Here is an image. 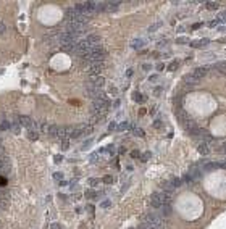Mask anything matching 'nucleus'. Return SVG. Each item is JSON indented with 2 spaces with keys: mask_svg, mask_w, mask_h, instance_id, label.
Masks as SVG:
<instances>
[{
  "mask_svg": "<svg viewBox=\"0 0 226 229\" xmlns=\"http://www.w3.org/2000/svg\"><path fill=\"white\" fill-rule=\"evenodd\" d=\"M163 202H165V194L163 192H153L152 197H150V205L153 208H162Z\"/></svg>",
  "mask_w": 226,
  "mask_h": 229,
  "instance_id": "obj_1",
  "label": "nucleus"
},
{
  "mask_svg": "<svg viewBox=\"0 0 226 229\" xmlns=\"http://www.w3.org/2000/svg\"><path fill=\"white\" fill-rule=\"evenodd\" d=\"M86 94H87L89 97H92L94 100H97V98H100V97H102V90H100L99 87L92 86L91 83L86 84Z\"/></svg>",
  "mask_w": 226,
  "mask_h": 229,
  "instance_id": "obj_2",
  "label": "nucleus"
},
{
  "mask_svg": "<svg viewBox=\"0 0 226 229\" xmlns=\"http://www.w3.org/2000/svg\"><path fill=\"white\" fill-rule=\"evenodd\" d=\"M18 123H19V126H23V128H26V129L34 128V124H36V123L32 121V118H31V116H26V115H19Z\"/></svg>",
  "mask_w": 226,
  "mask_h": 229,
  "instance_id": "obj_3",
  "label": "nucleus"
},
{
  "mask_svg": "<svg viewBox=\"0 0 226 229\" xmlns=\"http://www.w3.org/2000/svg\"><path fill=\"white\" fill-rule=\"evenodd\" d=\"M104 71V63H94L89 66V76H100Z\"/></svg>",
  "mask_w": 226,
  "mask_h": 229,
  "instance_id": "obj_4",
  "label": "nucleus"
},
{
  "mask_svg": "<svg viewBox=\"0 0 226 229\" xmlns=\"http://www.w3.org/2000/svg\"><path fill=\"white\" fill-rule=\"evenodd\" d=\"M189 176H191V179L192 181H199L200 179V176H202V169H200V166L199 165H192L189 168Z\"/></svg>",
  "mask_w": 226,
  "mask_h": 229,
  "instance_id": "obj_5",
  "label": "nucleus"
},
{
  "mask_svg": "<svg viewBox=\"0 0 226 229\" xmlns=\"http://www.w3.org/2000/svg\"><path fill=\"white\" fill-rule=\"evenodd\" d=\"M89 83H91L92 86L102 89V86L105 84V79H104V76H89Z\"/></svg>",
  "mask_w": 226,
  "mask_h": 229,
  "instance_id": "obj_6",
  "label": "nucleus"
},
{
  "mask_svg": "<svg viewBox=\"0 0 226 229\" xmlns=\"http://www.w3.org/2000/svg\"><path fill=\"white\" fill-rule=\"evenodd\" d=\"M210 40L208 39H199V40H189V45L191 47H196V49H204L205 45H208Z\"/></svg>",
  "mask_w": 226,
  "mask_h": 229,
  "instance_id": "obj_7",
  "label": "nucleus"
},
{
  "mask_svg": "<svg viewBox=\"0 0 226 229\" xmlns=\"http://www.w3.org/2000/svg\"><path fill=\"white\" fill-rule=\"evenodd\" d=\"M207 71H208V68L207 66H199V68H196L194 70V76L197 78V79H202V78H205L207 76Z\"/></svg>",
  "mask_w": 226,
  "mask_h": 229,
  "instance_id": "obj_8",
  "label": "nucleus"
},
{
  "mask_svg": "<svg viewBox=\"0 0 226 229\" xmlns=\"http://www.w3.org/2000/svg\"><path fill=\"white\" fill-rule=\"evenodd\" d=\"M199 83H200V79H197L192 73L187 74V76H184V84H187V86H197Z\"/></svg>",
  "mask_w": 226,
  "mask_h": 229,
  "instance_id": "obj_9",
  "label": "nucleus"
},
{
  "mask_svg": "<svg viewBox=\"0 0 226 229\" xmlns=\"http://www.w3.org/2000/svg\"><path fill=\"white\" fill-rule=\"evenodd\" d=\"M89 42V45L91 47H100V37L95 36V34H91V36H87V39H86Z\"/></svg>",
  "mask_w": 226,
  "mask_h": 229,
  "instance_id": "obj_10",
  "label": "nucleus"
},
{
  "mask_svg": "<svg viewBox=\"0 0 226 229\" xmlns=\"http://www.w3.org/2000/svg\"><path fill=\"white\" fill-rule=\"evenodd\" d=\"M213 70L217 71V73L226 76V61H218L217 65H213Z\"/></svg>",
  "mask_w": 226,
  "mask_h": 229,
  "instance_id": "obj_11",
  "label": "nucleus"
},
{
  "mask_svg": "<svg viewBox=\"0 0 226 229\" xmlns=\"http://www.w3.org/2000/svg\"><path fill=\"white\" fill-rule=\"evenodd\" d=\"M197 150H199L200 155H208V153H210V145H208L207 142H202V144H199Z\"/></svg>",
  "mask_w": 226,
  "mask_h": 229,
  "instance_id": "obj_12",
  "label": "nucleus"
},
{
  "mask_svg": "<svg viewBox=\"0 0 226 229\" xmlns=\"http://www.w3.org/2000/svg\"><path fill=\"white\" fill-rule=\"evenodd\" d=\"M119 5H121V2H105V11H115V10H118Z\"/></svg>",
  "mask_w": 226,
  "mask_h": 229,
  "instance_id": "obj_13",
  "label": "nucleus"
},
{
  "mask_svg": "<svg viewBox=\"0 0 226 229\" xmlns=\"http://www.w3.org/2000/svg\"><path fill=\"white\" fill-rule=\"evenodd\" d=\"M58 128H60V126L50 124V126H49V131H47V134H49L50 137H57V136H58Z\"/></svg>",
  "mask_w": 226,
  "mask_h": 229,
  "instance_id": "obj_14",
  "label": "nucleus"
},
{
  "mask_svg": "<svg viewBox=\"0 0 226 229\" xmlns=\"http://www.w3.org/2000/svg\"><path fill=\"white\" fill-rule=\"evenodd\" d=\"M28 137L31 139V141H37V139H39V132H37L36 128L28 129Z\"/></svg>",
  "mask_w": 226,
  "mask_h": 229,
  "instance_id": "obj_15",
  "label": "nucleus"
},
{
  "mask_svg": "<svg viewBox=\"0 0 226 229\" xmlns=\"http://www.w3.org/2000/svg\"><path fill=\"white\" fill-rule=\"evenodd\" d=\"M144 44H145V40H144V39H134L131 42V47H132V49H141V47H144Z\"/></svg>",
  "mask_w": 226,
  "mask_h": 229,
  "instance_id": "obj_16",
  "label": "nucleus"
},
{
  "mask_svg": "<svg viewBox=\"0 0 226 229\" xmlns=\"http://www.w3.org/2000/svg\"><path fill=\"white\" fill-rule=\"evenodd\" d=\"M205 8L207 10H217V8H220V3L218 2H205Z\"/></svg>",
  "mask_w": 226,
  "mask_h": 229,
  "instance_id": "obj_17",
  "label": "nucleus"
},
{
  "mask_svg": "<svg viewBox=\"0 0 226 229\" xmlns=\"http://www.w3.org/2000/svg\"><path fill=\"white\" fill-rule=\"evenodd\" d=\"M162 26H163V23H162V21H157L155 24H152V26L149 28V32H155V31H157V29H160Z\"/></svg>",
  "mask_w": 226,
  "mask_h": 229,
  "instance_id": "obj_18",
  "label": "nucleus"
},
{
  "mask_svg": "<svg viewBox=\"0 0 226 229\" xmlns=\"http://www.w3.org/2000/svg\"><path fill=\"white\" fill-rule=\"evenodd\" d=\"M170 182H171V186H173L174 189H178V187L181 186V179H179V177H171Z\"/></svg>",
  "mask_w": 226,
  "mask_h": 229,
  "instance_id": "obj_19",
  "label": "nucleus"
},
{
  "mask_svg": "<svg viewBox=\"0 0 226 229\" xmlns=\"http://www.w3.org/2000/svg\"><path fill=\"white\" fill-rule=\"evenodd\" d=\"M86 199H95V197H97V192H94V190H91V189H87L86 190Z\"/></svg>",
  "mask_w": 226,
  "mask_h": 229,
  "instance_id": "obj_20",
  "label": "nucleus"
},
{
  "mask_svg": "<svg viewBox=\"0 0 226 229\" xmlns=\"http://www.w3.org/2000/svg\"><path fill=\"white\" fill-rule=\"evenodd\" d=\"M132 98H134L136 102H144L145 100V97H144L142 94H139V92H134V94H132Z\"/></svg>",
  "mask_w": 226,
  "mask_h": 229,
  "instance_id": "obj_21",
  "label": "nucleus"
},
{
  "mask_svg": "<svg viewBox=\"0 0 226 229\" xmlns=\"http://www.w3.org/2000/svg\"><path fill=\"white\" fill-rule=\"evenodd\" d=\"M215 19H217L218 24H223V23H226V21H225V19H226V13H220V15H218Z\"/></svg>",
  "mask_w": 226,
  "mask_h": 229,
  "instance_id": "obj_22",
  "label": "nucleus"
},
{
  "mask_svg": "<svg viewBox=\"0 0 226 229\" xmlns=\"http://www.w3.org/2000/svg\"><path fill=\"white\" fill-rule=\"evenodd\" d=\"M132 131H134V134L137 136V137H144V136H145V132H144L141 128H136V126H134V128H132Z\"/></svg>",
  "mask_w": 226,
  "mask_h": 229,
  "instance_id": "obj_23",
  "label": "nucleus"
},
{
  "mask_svg": "<svg viewBox=\"0 0 226 229\" xmlns=\"http://www.w3.org/2000/svg\"><path fill=\"white\" fill-rule=\"evenodd\" d=\"M12 128V123H8V121H3L2 124H0V131H6V129H10Z\"/></svg>",
  "mask_w": 226,
  "mask_h": 229,
  "instance_id": "obj_24",
  "label": "nucleus"
},
{
  "mask_svg": "<svg viewBox=\"0 0 226 229\" xmlns=\"http://www.w3.org/2000/svg\"><path fill=\"white\" fill-rule=\"evenodd\" d=\"M178 66H179V65H178V61H171V63L168 65V71H176Z\"/></svg>",
  "mask_w": 226,
  "mask_h": 229,
  "instance_id": "obj_25",
  "label": "nucleus"
},
{
  "mask_svg": "<svg viewBox=\"0 0 226 229\" xmlns=\"http://www.w3.org/2000/svg\"><path fill=\"white\" fill-rule=\"evenodd\" d=\"M104 182L105 184H113V182H115V177H113V176H105L104 177Z\"/></svg>",
  "mask_w": 226,
  "mask_h": 229,
  "instance_id": "obj_26",
  "label": "nucleus"
},
{
  "mask_svg": "<svg viewBox=\"0 0 226 229\" xmlns=\"http://www.w3.org/2000/svg\"><path fill=\"white\" fill-rule=\"evenodd\" d=\"M153 128H155V129H160V128H162V121H160V119H157V121L153 123Z\"/></svg>",
  "mask_w": 226,
  "mask_h": 229,
  "instance_id": "obj_27",
  "label": "nucleus"
},
{
  "mask_svg": "<svg viewBox=\"0 0 226 229\" xmlns=\"http://www.w3.org/2000/svg\"><path fill=\"white\" fill-rule=\"evenodd\" d=\"M176 42H178V44H187V42H189V40H187L186 37H179V39H178Z\"/></svg>",
  "mask_w": 226,
  "mask_h": 229,
  "instance_id": "obj_28",
  "label": "nucleus"
},
{
  "mask_svg": "<svg viewBox=\"0 0 226 229\" xmlns=\"http://www.w3.org/2000/svg\"><path fill=\"white\" fill-rule=\"evenodd\" d=\"M115 129H118L116 123H110V126H108V131H115Z\"/></svg>",
  "mask_w": 226,
  "mask_h": 229,
  "instance_id": "obj_29",
  "label": "nucleus"
},
{
  "mask_svg": "<svg viewBox=\"0 0 226 229\" xmlns=\"http://www.w3.org/2000/svg\"><path fill=\"white\" fill-rule=\"evenodd\" d=\"M89 184H91V186H97V184H99V179L92 177V179H89Z\"/></svg>",
  "mask_w": 226,
  "mask_h": 229,
  "instance_id": "obj_30",
  "label": "nucleus"
},
{
  "mask_svg": "<svg viewBox=\"0 0 226 229\" xmlns=\"http://www.w3.org/2000/svg\"><path fill=\"white\" fill-rule=\"evenodd\" d=\"M184 181H186V184H192V182H194V181L191 179V176H189V174H186V176H184Z\"/></svg>",
  "mask_w": 226,
  "mask_h": 229,
  "instance_id": "obj_31",
  "label": "nucleus"
},
{
  "mask_svg": "<svg viewBox=\"0 0 226 229\" xmlns=\"http://www.w3.org/2000/svg\"><path fill=\"white\" fill-rule=\"evenodd\" d=\"M61 177H63V174H61V173H55V174H53V179H55V181H60Z\"/></svg>",
  "mask_w": 226,
  "mask_h": 229,
  "instance_id": "obj_32",
  "label": "nucleus"
},
{
  "mask_svg": "<svg viewBox=\"0 0 226 229\" xmlns=\"http://www.w3.org/2000/svg\"><path fill=\"white\" fill-rule=\"evenodd\" d=\"M208 26H210V28H215V26H218L217 19H210V23H208Z\"/></svg>",
  "mask_w": 226,
  "mask_h": 229,
  "instance_id": "obj_33",
  "label": "nucleus"
},
{
  "mask_svg": "<svg viewBox=\"0 0 226 229\" xmlns=\"http://www.w3.org/2000/svg\"><path fill=\"white\" fill-rule=\"evenodd\" d=\"M97 158H99V155H97V153H92V155H91V162H92V163H94V162H97Z\"/></svg>",
  "mask_w": 226,
  "mask_h": 229,
  "instance_id": "obj_34",
  "label": "nucleus"
},
{
  "mask_svg": "<svg viewBox=\"0 0 226 229\" xmlns=\"http://www.w3.org/2000/svg\"><path fill=\"white\" fill-rule=\"evenodd\" d=\"M5 24H3V21H0V34H3V32H5Z\"/></svg>",
  "mask_w": 226,
  "mask_h": 229,
  "instance_id": "obj_35",
  "label": "nucleus"
},
{
  "mask_svg": "<svg viewBox=\"0 0 226 229\" xmlns=\"http://www.w3.org/2000/svg\"><path fill=\"white\" fill-rule=\"evenodd\" d=\"M110 205H112V203H110V200H105L104 203H102V207H104V208H108Z\"/></svg>",
  "mask_w": 226,
  "mask_h": 229,
  "instance_id": "obj_36",
  "label": "nucleus"
},
{
  "mask_svg": "<svg viewBox=\"0 0 226 229\" xmlns=\"http://www.w3.org/2000/svg\"><path fill=\"white\" fill-rule=\"evenodd\" d=\"M204 26V23H196V24L192 26V29H199V28H202Z\"/></svg>",
  "mask_w": 226,
  "mask_h": 229,
  "instance_id": "obj_37",
  "label": "nucleus"
},
{
  "mask_svg": "<svg viewBox=\"0 0 226 229\" xmlns=\"http://www.w3.org/2000/svg\"><path fill=\"white\" fill-rule=\"evenodd\" d=\"M61 149H63V150L68 149V141H63V142H61Z\"/></svg>",
  "mask_w": 226,
  "mask_h": 229,
  "instance_id": "obj_38",
  "label": "nucleus"
},
{
  "mask_svg": "<svg viewBox=\"0 0 226 229\" xmlns=\"http://www.w3.org/2000/svg\"><path fill=\"white\" fill-rule=\"evenodd\" d=\"M53 160H55V163H60L63 158H61V155H55V158H53Z\"/></svg>",
  "mask_w": 226,
  "mask_h": 229,
  "instance_id": "obj_39",
  "label": "nucleus"
},
{
  "mask_svg": "<svg viewBox=\"0 0 226 229\" xmlns=\"http://www.w3.org/2000/svg\"><path fill=\"white\" fill-rule=\"evenodd\" d=\"M131 156H132V158H137V156H139V152H137V150H134V152L131 153Z\"/></svg>",
  "mask_w": 226,
  "mask_h": 229,
  "instance_id": "obj_40",
  "label": "nucleus"
},
{
  "mask_svg": "<svg viewBox=\"0 0 226 229\" xmlns=\"http://www.w3.org/2000/svg\"><path fill=\"white\" fill-rule=\"evenodd\" d=\"M163 68H165V66H163V63H158V65H157V70H158V71H162Z\"/></svg>",
  "mask_w": 226,
  "mask_h": 229,
  "instance_id": "obj_41",
  "label": "nucleus"
},
{
  "mask_svg": "<svg viewBox=\"0 0 226 229\" xmlns=\"http://www.w3.org/2000/svg\"><path fill=\"white\" fill-rule=\"evenodd\" d=\"M157 79H158V76H157V74H155V76H150L149 78V81H157Z\"/></svg>",
  "mask_w": 226,
  "mask_h": 229,
  "instance_id": "obj_42",
  "label": "nucleus"
},
{
  "mask_svg": "<svg viewBox=\"0 0 226 229\" xmlns=\"http://www.w3.org/2000/svg\"><path fill=\"white\" fill-rule=\"evenodd\" d=\"M52 229H60V224H57V223H53V224H52Z\"/></svg>",
  "mask_w": 226,
  "mask_h": 229,
  "instance_id": "obj_43",
  "label": "nucleus"
},
{
  "mask_svg": "<svg viewBox=\"0 0 226 229\" xmlns=\"http://www.w3.org/2000/svg\"><path fill=\"white\" fill-rule=\"evenodd\" d=\"M149 156H150V153H145V155H144V156H142V162H145V160H147V158H149Z\"/></svg>",
  "mask_w": 226,
  "mask_h": 229,
  "instance_id": "obj_44",
  "label": "nucleus"
},
{
  "mask_svg": "<svg viewBox=\"0 0 226 229\" xmlns=\"http://www.w3.org/2000/svg\"><path fill=\"white\" fill-rule=\"evenodd\" d=\"M150 68H152V66H150V65H144V70H145V71H149Z\"/></svg>",
  "mask_w": 226,
  "mask_h": 229,
  "instance_id": "obj_45",
  "label": "nucleus"
},
{
  "mask_svg": "<svg viewBox=\"0 0 226 229\" xmlns=\"http://www.w3.org/2000/svg\"><path fill=\"white\" fill-rule=\"evenodd\" d=\"M116 92H118V90H116L115 87H112V89H110V94H116Z\"/></svg>",
  "mask_w": 226,
  "mask_h": 229,
  "instance_id": "obj_46",
  "label": "nucleus"
}]
</instances>
